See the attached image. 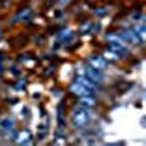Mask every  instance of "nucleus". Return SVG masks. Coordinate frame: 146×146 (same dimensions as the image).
Returning a JSON list of instances; mask_svg holds the SVG:
<instances>
[{
	"label": "nucleus",
	"mask_w": 146,
	"mask_h": 146,
	"mask_svg": "<svg viewBox=\"0 0 146 146\" xmlns=\"http://www.w3.org/2000/svg\"><path fill=\"white\" fill-rule=\"evenodd\" d=\"M91 118V113L89 110L85 107V105H80L78 107L75 111L72 114V121H73V126L78 127V129H82L88 124V121Z\"/></svg>",
	"instance_id": "nucleus-1"
},
{
	"label": "nucleus",
	"mask_w": 146,
	"mask_h": 146,
	"mask_svg": "<svg viewBox=\"0 0 146 146\" xmlns=\"http://www.w3.org/2000/svg\"><path fill=\"white\" fill-rule=\"evenodd\" d=\"M118 36L123 44H139L140 42L135 31H123L118 34Z\"/></svg>",
	"instance_id": "nucleus-2"
},
{
	"label": "nucleus",
	"mask_w": 146,
	"mask_h": 146,
	"mask_svg": "<svg viewBox=\"0 0 146 146\" xmlns=\"http://www.w3.org/2000/svg\"><path fill=\"white\" fill-rule=\"evenodd\" d=\"M110 50L114 51L117 56H127L129 54V48L123 42H115V41H110Z\"/></svg>",
	"instance_id": "nucleus-3"
},
{
	"label": "nucleus",
	"mask_w": 146,
	"mask_h": 146,
	"mask_svg": "<svg viewBox=\"0 0 146 146\" xmlns=\"http://www.w3.org/2000/svg\"><path fill=\"white\" fill-rule=\"evenodd\" d=\"M85 73H86V78L88 79H91V80H94V82H101V80H104V75L100 72V69H95V67H86L83 70Z\"/></svg>",
	"instance_id": "nucleus-4"
},
{
	"label": "nucleus",
	"mask_w": 146,
	"mask_h": 146,
	"mask_svg": "<svg viewBox=\"0 0 146 146\" xmlns=\"http://www.w3.org/2000/svg\"><path fill=\"white\" fill-rule=\"evenodd\" d=\"M76 83H79V85H82L83 88H86L89 92H95V89H96V85H95V82L94 80H91V79H88V78H83V76H78L76 78V80H75Z\"/></svg>",
	"instance_id": "nucleus-5"
},
{
	"label": "nucleus",
	"mask_w": 146,
	"mask_h": 146,
	"mask_svg": "<svg viewBox=\"0 0 146 146\" xmlns=\"http://www.w3.org/2000/svg\"><path fill=\"white\" fill-rule=\"evenodd\" d=\"M88 63H89L91 67L100 69V70H102V69L107 67V62H105V58H104V57H89Z\"/></svg>",
	"instance_id": "nucleus-6"
},
{
	"label": "nucleus",
	"mask_w": 146,
	"mask_h": 146,
	"mask_svg": "<svg viewBox=\"0 0 146 146\" xmlns=\"http://www.w3.org/2000/svg\"><path fill=\"white\" fill-rule=\"evenodd\" d=\"M16 143L18 145H31V133L28 130H22L16 137Z\"/></svg>",
	"instance_id": "nucleus-7"
},
{
	"label": "nucleus",
	"mask_w": 146,
	"mask_h": 146,
	"mask_svg": "<svg viewBox=\"0 0 146 146\" xmlns=\"http://www.w3.org/2000/svg\"><path fill=\"white\" fill-rule=\"evenodd\" d=\"M70 91H72L73 94L79 95V96H83V95H92V92H89L86 88H83L82 85H79V83H76V82L70 86Z\"/></svg>",
	"instance_id": "nucleus-8"
},
{
	"label": "nucleus",
	"mask_w": 146,
	"mask_h": 146,
	"mask_svg": "<svg viewBox=\"0 0 146 146\" xmlns=\"http://www.w3.org/2000/svg\"><path fill=\"white\" fill-rule=\"evenodd\" d=\"M80 105L94 107L95 105V100L92 98V95H83V96H80Z\"/></svg>",
	"instance_id": "nucleus-9"
},
{
	"label": "nucleus",
	"mask_w": 146,
	"mask_h": 146,
	"mask_svg": "<svg viewBox=\"0 0 146 146\" xmlns=\"http://www.w3.org/2000/svg\"><path fill=\"white\" fill-rule=\"evenodd\" d=\"M135 32H136V35H137L139 41H140V42H143V41H145V38H146V28H145V25H139V27H136Z\"/></svg>",
	"instance_id": "nucleus-10"
},
{
	"label": "nucleus",
	"mask_w": 146,
	"mask_h": 146,
	"mask_svg": "<svg viewBox=\"0 0 146 146\" xmlns=\"http://www.w3.org/2000/svg\"><path fill=\"white\" fill-rule=\"evenodd\" d=\"M0 126H2V129L10 130V129H13V120H12L10 117H5L2 120V123H0Z\"/></svg>",
	"instance_id": "nucleus-11"
},
{
	"label": "nucleus",
	"mask_w": 146,
	"mask_h": 146,
	"mask_svg": "<svg viewBox=\"0 0 146 146\" xmlns=\"http://www.w3.org/2000/svg\"><path fill=\"white\" fill-rule=\"evenodd\" d=\"M118 57H120V56H117V54H115L114 51H111V50H107V51L104 53V58H105V60H111V62H117Z\"/></svg>",
	"instance_id": "nucleus-12"
},
{
	"label": "nucleus",
	"mask_w": 146,
	"mask_h": 146,
	"mask_svg": "<svg viewBox=\"0 0 146 146\" xmlns=\"http://www.w3.org/2000/svg\"><path fill=\"white\" fill-rule=\"evenodd\" d=\"M29 13H31V10H29V9H25V10H22V12H21V13H19L16 18H18V19H23V18H27Z\"/></svg>",
	"instance_id": "nucleus-13"
},
{
	"label": "nucleus",
	"mask_w": 146,
	"mask_h": 146,
	"mask_svg": "<svg viewBox=\"0 0 146 146\" xmlns=\"http://www.w3.org/2000/svg\"><path fill=\"white\" fill-rule=\"evenodd\" d=\"M0 130H2V126H0Z\"/></svg>",
	"instance_id": "nucleus-14"
}]
</instances>
